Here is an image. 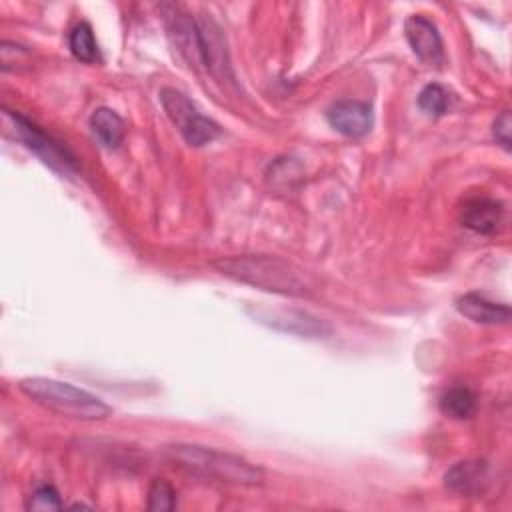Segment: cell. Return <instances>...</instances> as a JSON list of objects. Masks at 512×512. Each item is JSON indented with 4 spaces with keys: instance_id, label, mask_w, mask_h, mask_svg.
I'll use <instances>...</instances> for the list:
<instances>
[{
    "instance_id": "cell-18",
    "label": "cell",
    "mask_w": 512,
    "mask_h": 512,
    "mask_svg": "<svg viewBox=\"0 0 512 512\" xmlns=\"http://www.w3.org/2000/svg\"><path fill=\"white\" fill-rule=\"evenodd\" d=\"M26 508L28 510H60L62 502L58 492L52 486H40L28 496Z\"/></svg>"
},
{
    "instance_id": "cell-14",
    "label": "cell",
    "mask_w": 512,
    "mask_h": 512,
    "mask_svg": "<svg viewBox=\"0 0 512 512\" xmlns=\"http://www.w3.org/2000/svg\"><path fill=\"white\" fill-rule=\"evenodd\" d=\"M440 410H442V414L456 418V420L470 418L476 410V396L470 388L454 386L440 396Z\"/></svg>"
},
{
    "instance_id": "cell-12",
    "label": "cell",
    "mask_w": 512,
    "mask_h": 512,
    "mask_svg": "<svg viewBox=\"0 0 512 512\" xmlns=\"http://www.w3.org/2000/svg\"><path fill=\"white\" fill-rule=\"evenodd\" d=\"M444 484L456 494L476 496L488 484V462L484 460H462L456 462L446 474Z\"/></svg>"
},
{
    "instance_id": "cell-10",
    "label": "cell",
    "mask_w": 512,
    "mask_h": 512,
    "mask_svg": "<svg viewBox=\"0 0 512 512\" xmlns=\"http://www.w3.org/2000/svg\"><path fill=\"white\" fill-rule=\"evenodd\" d=\"M258 318L278 330L308 336V338H322L332 332V328L324 320L302 310H272V312L258 314Z\"/></svg>"
},
{
    "instance_id": "cell-3",
    "label": "cell",
    "mask_w": 512,
    "mask_h": 512,
    "mask_svg": "<svg viewBox=\"0 0 512 512\" xmlns=\"http://www.w3.org/2000/svg\"><path fill=\"white\" fill-rule=\"evenodd\" d=\"M22 394H26L32 402L50 410L58 416L82 420V422H96L106 420L112 414V408L92 392L78 388L70 382L32 376L18 382Z\"/></svg>"
},
{
    "instance_id": "cell-6",
    "label": "cell",
    "mask_w": 512,
    "mask_h": 512,
    "mask_svg": "<svg viewBox=\"0 0 512 512\" xmlns=\"http://www.w3.org/2000/svg\"><path fill=\"white\" fill-rule=\"evenodd\" d=\"M164 22L168 30V38L172 46L180 52V56L194 68H204V38L198 20H194L180 6L164 4Z\"/></svg>"
},
{
    "instance_id": "cell-13",
    "label": "cell",
    "mask_w": 512,
    "mask_h": 512,
    "mask_svg": "<svg viewBox=\"0 0 512 512\" xmlns=\"http://www.w3.org/2000/svg\"><path fill=\"white\" fill-rule=\"evenodd\" d=\"M90 128H92V134L106 148H118L124 140V134H126L124 120L112 108H106V106L96 108L92 112Z\"/></svg>"
},
{
    "instance_id": "cell-17",
    "label": "cell",
    "mask_w": 512,
    "mask_h": 512,
    "mask_svg": "<svg viewBox=\"0 0 512 512\" xmlns=\"http://www.w3.org/2000/svg\"><path fill=\"white\" fill-rule=\"evenodd\" d=\"M148 510H154V512H168L176 506V492L174 488L162 480V478H156L148 490Z\"/></svg>"
},
{
    "instance_id": "cell-15",
    "label": "cell",
    "mask_w": 512,
    "mask_h": 512,
    "mask_svg": "<svg viewBox=\"0 0 512 512\" xmlns=\"http://www.w3.org/2000/svg\"><path fill=\"white\" fill-rule=\"evenodd\" d=\"M68 46L76 60L92 64L98 60V44L94 38V30L88 22H78L68 34Z\"/></svg>"
},
{
    "instance_id": "cell-5",
    "label": "cell",
    "mask_w": 512,
    "mask_h": 512,
    "mask_svg": "<svg viewBox=\"0 0 512 512\" xmlns=\"http://www.w3.org/2000/svg\"><path fill=\"white\" fill-rule=\"evenodd\" d=\"M4 116L12 122L16 138L28 150H32L46 166H50L52 170H56L64 176L78 172V162H76L74 154L66 146H62L58 140H54L50 134H46L40 126H36L22 114L6 110V108H4Z\"/></svg>"
},
{
    "instance_id": "cell-7",
    "label": "cell",
    "mask_w": 512,
    "mask_h": 512,
    "mask_svg": "<svg viewBox=\"0 0 512 512\" xmlns=\"http://www.w3.org/2000/svg\"><path fill=\"white\" fill-rule=\"evenodd\" d=\"M460 222L476 234H496L506 226V206L504 202L488 196H476L462 204Z\"/></svg>"
},
{
    "instance_id": "cell-2",
    "label": "cell",
    "mask_w": 512,
    "mask_h": 512,
    "mask_svg": "<svg viewBox=\"0 0 512 512\" xmlns=\"http://www.w3.org/2000/svg\"><path fill=\"white\" fill-rule=\"evenodd\" d=\"M164 456L188 474L240 486L260 484L264 472L260 466L216 448L198 444H170L164 448Z\"/></svg>"
},
{
    "instance_id": "cell-11",
    "label": "cell",
    "mask_w": 512,
    "mask_h": 512,
    "mask_svg": "<svg viewBox=\"0 0 512 512\" xmlns=\"http://www.w3.org/2000/svg\"><path fill=\"white\" fill-rule=\"evenodd\" d=\"M456 310L476 322V324H488V326H498V324H508L510 322V308L508 304L494 302L484 294L478 292H468L456 300Z\"/></svg>"
},
{
    "instance_id": "cell-19",
    "label": "cell",
    "mask_w": 512,
    "mask_h": 512,
    "mask_svg": "<svg viewBox=\"0 0 512 512\" xmlns=\"http://www.w3.org/2000/svg\"><path fill=\"white\" fill-rule=\"evenodd\" d=\"M492 134L504 150L512 148V118H510L508 110H504L500 116H496V120L492 122Z\"/></svg>"
},
{
    "instance_id": "cell-9",
    "label": "cell",
    "mask_w": 512,
    "mask_h": 512,
    "mask_svg": "<svg viewBox=\"0 0 512 512\" xmlns=\"http://www.w3.org/2000/svg\"><path fill=\"white\" fill-rule=\"evenodd\" d=\"M326 118L334 130H338L344 136L350 138H360L370 132L374 124V114L370 104L360 102V100H338L334 102Z\"/></svg>"
},
{
    "instance_id": "cell-1",
    "label": "cell",
    "mask_w": 512,
    "mask_h": 512,
    "mask_svg": "<svg viewBox=\"0 0 512 512\" xmlns=\"http://www.w3.org/2000/svg\"><path fill=\"white\" fill-rule=\"evenodd\" d=\"M220 274L238 280L242 284L256 286L260 290L286 294V296H304L310 292V282L304 270L296 264L270 254H236L222 256L212 262Z\"/></svg>"
},
{
    "instance_id": "cell-16",
    "label": "cell",
    "mask_w": 512,
    "mask_h": 512,
    "mask_svg": "<svg viewBox=\"0 0 512 512\" xmlns=\"http://www.w3.org/2000/svg\"><path fill=\"white\" fill-rule=\"evenodd\" d=\"M450 92L442 84H426L418 94V106L428 116H442L450 108Z\"/></svg>"
},
{
    "instance_id": "cell-4",
    "label": "cell",
    "mask_w": 512,
    "mask_h": 512,
    "mask_svg": "<svg viewBox=\"0 0 512 512\" xmlns=\"http://www.w3.org/2000/svg\"><path fill=\"white\" fill-rule=\"evenodd\" d=\"M160 102L172 124L190 146H204L220 136L222 128L208 116H204L196 104L176 88H162Z\"/></svg>"
},
{
    "instance_id": "cell-8",
    "label": "cell",
    "mask_w": 512,
    "mask_h": 512,
    "mask_svg": "<svg viewBox=\"0 0 512 512\" xmlns=\"http://www.w3.org/2000/svg\"><path fill=\"white\" fill-rule=\"evenodd\" d=\"M404 34L412 52L426 64L438 66L444 58L442 38L434 22L422 14H412L404 22Z\"/></svg>"
}]
</instances>
